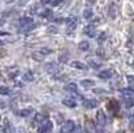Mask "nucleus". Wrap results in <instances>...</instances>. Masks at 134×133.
<instances>
[{
    "label": "nucleus",
    "mask_w": 134,
    "mask_h": 133,
    "mask_svg": "<svg viewBox=\"0 0 134 133\" xmlns=\"http://www.w3.org/2000/svg\"><path fill=\"white\" fill-rule=\"evenodd\" d=\"M19 24H20L21 31H31V30H34V27H35L32 18H28V16L21 18V19L19 20Z\"/></svg>",
    "instance_id": "1"
},
{
    "label": "nucleus",
    "mask_w": 134,
    "mask_h": 133,
    "mask_svg": "<svg viewBox=\"0 0 134 133\" xmlns=\"http://www.w3.org/2000/svg\"><path fill=\"white\" fill-rule=\"evenodd\" d=\"M51 52H52V51H51L50 49H40V50H36V51L32 52V58L35 59V61L42 62V61H44V58H46L47 55H50Z\"/></svg>",
    "instance_id": "2"
},
{
    "label": "nucleus",
    "mask_w": 134,
    "mask_h": 133,
    "mask_svg": "<svg viewBox=\"0 0 134 133\" xmlns=\"http://www.w3.org/2000/svg\"><path fill=\"white\" fill-rule=\"evenodd\" d=\"M97 125L100 128V129H103L105 125H106V114L103 110H98L97 112Z\"/></svg>",
    "instance_id": "3"
},
{
    "label": "nucleus",
    "mask_w": 134,
    "mask_h": 133,
    "mask_svg": "<svg viewBox=\"0 0 134 133\" xmlns=\"http://www.w3.org/2000/svg\"><path fill=\"white\" fill-rule=\"evenodd\" d=\"M74 129H75V123L71 121V120H69V121H66V123L62 125L60 133H72Z\"/></svg>",
    "instance_id": "4"
},
{
    "label": "nucleus",
    "mask_w": 134,
    "mask_h": 133,
    "mask_svg": "<svg viewBox=\"0 0 134 133\" xmlns=\"http://www.w3.org/2000/svg\"><path fill=\"white\" fill-rule=\"evenodd\" d=\"M52 126H54L52 123H51L50 120H47V121H44L42 125L38 126V132H39V133H51Z\"/></svg>",
    "instance_id": "5"
},
{
    "label": "nucleus",
    "mask_w": 134,
    "mask_h": 133,
    "mask_svg": "<svg viewBox=\"0 0 134 133\" xmlns=\"http://www.w3.org/2000/svg\"><path fill=\"white\" fill-rule=\"evenodd\" d=\"M47 120H48V117H47L46 114L36 113L35 117H34V120H32V124H34V125H36V126H39V125H42L44 121H47Z\"/></svg>",
    "instance_id": "6"
},
{
    "label": "nucleus",
    "mask_w": 134,
    "mask_h": 133,
    "mask_svg": "<svg viewBox=\"0 0 134 133\" xmlns=\"http://www.w3.org/2000/svg\"><path fill=\"white\" fill-rule=\"evenodd\" d=\"M16 128L9 123V120L8 118H4L3 121V133H15Z\"/></svg>",
    "instance_id": "7"
},
{
    "label": "nucleus",
    "mask_w": 134,
    "mask_h": 133,
    "mask_svg": "<svg viewBox=\"0 0 134 133\" xmlns=\"http://www.w3.org/2000/svg\"><path fill=\"white\" fill-rule=\"evenodd\" d=\"M76 26H78V20H76V18L70 16V18H67V19H66V27H67V30L74 31V30L76 28Z\"/></svg>",
    "instance_id": "8"
},
{
    "label": "nucleus",
    "mask_w": 134,
    "mask_h": 133,
    "mask_svg": "<svg viewBox=\"0 0 134 133\" xmlns=\"http://www.w3.org/2000/svg\"><path fill=\"white\" fill-rule=\"evenodd\" d=\"M82 104H83V106L87 108V109H95V108H98V105H99L97 99H86V98L82 99Z\"/></svg>",
    "instance_id": "9"
},
{
    "label": "nucleus",
    "mask_w": 134,
    "mask_h": 133,
    "mask_svg": "<svg viewBox=\"0 0 134 133\" xmlns=\"http://www.w3.org/2000/svg\"><path fill=\"white\" fill-rule=\"evenodd\" d=\"M121 95L125 97V98H133L134 97V89L133 87H124L119 90Z\"/></svg>",
    "instance_id": "10"
},
{
    "label": "nucleus",
    "mask_w": 134,
    "mask_h": 133,
    "mask_svg": "<svg viewBox=\"0 0 134 133\" xmlns=\"http://www.w3.org/2000/svg\"><path fill=\"white\" fill-rule=\"evenodd\" d=\"M107 108H109L110 112H113L114 114H117L118 109H119V104H118V101H115V99H111V101L109 102V105H107Z\"/></svg>",
    "instance_id": "11"
},
{
    "label": "nucleus",
    "mask_w": 134,
    "mask_h": 133,
    "mask_svg": "<svg viewBox=\"0 0 134 133\" xmlns=\"http://www.w3.org/2000/svg\"><path fill=\"white\" fill-rule=\"evenodd\" d=\"M98 77H99V78H102V79H109V78L113 77V70H110V69L102 70V71L98 73Z\"/></svg>",
    "instance_id": "12"
},
{
    "label": "nucleus",
    "mask_w": 134,
    "mask_h": 133,
    "mask_svg": "<svg viewBox=\"0 0 134 133\" xmlns=\"http://www.w3.org/2000/svg\"><path fill=\"white\" fill-rule=\"evenodd\" d=\"M83 32H85V35L93 38V36H95V27H94L93 24H88V26H86V27H85Z\"/></svg>",
    "instance_id": "13"
},
{
    "label": "nucleus",
    "mask_w": 134,
    "mask_h": 133,
    "mask_svg": "<svg viewBox=\"0 0 134 133\" xmlns=\"http://www.w3.org/2000/svg\"><path fill=\"white\" fill-rule=\"evenodd\" d=\"M64 90H66L67 93H76L78 86H76V83H74V82L66 83V85H64Z\"/></svg>",
    "instance_id": "14"
},
{
    "label": "nucleus",
    "mask_w": 134,
    "mask_h": 133,
    "mask_svg": "<svg viewBox=\"0 0 134 133\" xmlns=\"http://www.w3.org/2000/svg\"><path fill=\"white\" fill-rule=\"evenodd\" d=\"M23 81L24 82H32L34 79H35V74H34L32 71H24V74H23Z\"/></svg>",
    "instance_id": "15"
},
{
    "label": "nucleus",
    "mask_w": 134,
    "mask_h": 133,
    "mask_svg": "<svg viewBox=\"0 0 134 133\" xmlns=\"http://www.w3.org/2000/svg\"><path fill=\"white\" fill-rule=\"evenodd\" d=\"M81 86L85 87V89H90V87H94L95 86V82L93 79H82L81 81Z\"/></svg>",
    "instance_id": "16"
},
{
    "label": "nucleus",
    "mask_w": 134,
    "mask_h": 133,
    "mask_svg": "<svg viewBox=\"0 0 134 133\" xmlns=\"http://www.w3.org/2000/svg\"><path fill=\"white\" fill-rule=\"evenodd\" d=\"M71 66L74 69H78V70H86L88 66L87 65H85V63H82V62H78V61H74V62H71Z\"/></svg>",
    "instance_id": "17"
},
{
    "label": "nucleus",
    "mask_w": 134,
    "mask_h": 133,
    "mask_svg": "<svg viewBox=\"0 0 134 133\" xmlns=\"http://www.w3.org/2000/svg\"><path fill=\"white\" fill-rule=\"evenodd\" d=\"M32 113H34V110H32L31 108H26V109L19 110V112H18V116H20V117H28V116L32 114Z\"/></svg>",
    "instance_id": "18"
},
{
    "label": "nucleus",
    "mask_w": 134,
    "mask_h": 133,
    "mask_svg": "<svg viewBox=\"0 0 134 133\" xmlns=\"http://www.w3.org/2000/svg\"><path fill=\"white\" fill-rule=\"evenodd\" d=\"M39 15H40V18H43V19H51V18H52V11H51L50 8H46V9H43Z\"/></svg>",
    "instance_id": "19"
},
{
    "label": "nucleus",
    "mask_w": 134,
    "mask_h": 133,
    "mask_svg": "<svg viewBox=\"0 0 134 133\" xmlns=\"http://www.w3.org/2000/svg\"><path fill=\"white\" fill-rule=\"evenodd\" d=\"M62 104L64 106H67V108H75L76 106V102L74 101V99H71V98H64L62 101Z\"/></svg>",
    "instance_id": "20"
},
{
    "label": "nucleus",
    "mask_w": 134,
    "mask_h": 133,
    "mask_svg": "<svg viewBox=\"0 0 134 133\" xmlns=\"http://www.w3.org/2000/svg\"><path fill=\"white\" fill-rule=\"evenodd\" d=\"M78 49H79L81 51H88V49H90V43H88L87 40H82L79 44H78Z\"/></svg>",
    "instance_id": "21"
},
{
    "label": "nucleus",
    "mask_w": 134,
    "mask_h": 133,
    "mask_svg": "<svg viewBox=\"0 0 134 133\" xmlns=\"http://www.w3.org/2000/svg\"><path fill=\"white\" fill-rule=\"evenodd\" d=\"M87 66H88V67H93V69H99L100 62H99V61H95V59H88Z\"/></svg>",
    "instance_id": "22"
},
{
    "label": "nucleus",
    "mask_w": 134,
    "mask_h": 133,
    "mask_svg": "<svg viewBox=\"0 0 134 133\" xmlns=\"http://www.w3.org/2000/svg\"><path fill=\"white\" fill-rule=\"evenodd\" d=\"M47 70H48V73H58L59 71V67L57 66V63H52V65H48L47 66Z\"/></svg>",
    "instance_id": "23"
},
{
    "label": "nucleus",
    "mask_w": 134,
    "mask_h": 133,
    "mask_svg": "<svg viewBox=\"0 0 134 133\" xmlns=\"http://www.w3.org/2000/svg\"><path fill=\"white\" fill-rule=\"evenodd\" d=\"M83 18H85V19H91V18H93V11H91V8H86V9L83 11Z\"/></svg>",
    "instance_id": "24"
},
{
    "label": "nucleus",
    "mask_w": 134,
    "mask_h": 133,
    "mask_svg": "<svg viewBox=\"0 0 134 133\" xmlns=\"http://www.w3.org/2000/svg\"><path fill=\"white\" fill-rule=\"evenodd\" d=\"M86 130L90 132V133H94V132H95V129H94V126H93V123H91L90 120L86 121Z\"/></svg>",
    "instance_id": "25"
},
{
    "label": "nucleus",
    "mask_w": 134,
    "mask_h": 133,
    "mask_svg": "<svg viewBox=\"0 0 134 133\" xmlns=\"http://www.w3.org/2000/svg\"><path fill=\"white\" fill-rule=\"evenodd\" d=\"M134 106V98H126L125 99V108H133Z\"/></svg>",
    "instance_id": "26"
},
{
    "label": "nucleus",
    "mask_w": 134,
    "mask_h": 133,
    "mask_svg": "<svg viewBox=\"0 0 134 133\" xmlns=\"http://www.w3.org/2000/svg\"><path fill=\"white\" fill-rule=\"evenodd\" d=\"M0 94H3V95L9 94V89L7 86H0Z\"/></svg>",
    "instance_id": "27"
},
{
    "label": "nucleus",
    "mask_w": 134,
    "mask_h": 133,
    "mask_svg": "<svg viewBox=\"0 0 134 133\" xmlns=\"http://www.w3.org/2000/svg\"><path fill=\"white\" fill-rule=\"evenodd\" d=\"M109 9H111V11H113V14H111V18H113V19H115V18H117V7H115L114 4H111Z\"/></svg>",
    "instance_id": "28"
},
{
    "label": "nucleus",
    "mask_w": 134,
    "mask_h": 133,
    "mask_svg": "<svg viewBox=\"0 0 134 133\" xmlns=\"http://www.w3.org/2000/svg\"><path fill=\"white\" fill-rule=\"evenodd\" d=\"M126 79H127L130 83H133V85H134V75H127V77H126Z\"/></svg>",
    "instance_id": "29"
},
{
    "label": "nucleus",
    "mask_w": 134,
    "mask_h": 133,
    "mask_svg": "<svg viewBox=\"0 0 134 133\" xmlns=\"http://www.w3.org/2000/svg\"><path fill=\"white\" fill-rule=\"evenodd\" d=\"M62 2H63V0H52V3H51V4L57 7V6H59V4H60Z\"/></svg>",
    "instance_id": "30"
},
{
    "label": "nucleus",
    "mask_w": 134,
    "mask_h": 133,
    "mask_svg": "<svg viewBox=\"0 0 134 133\" xmlns=\"http://www.w3.org/2000/svg\"><path fill=\"white\" fill-rule=\"evenodd\" d=\"M129 121H130V128H134V114L130 116V120Z\"/></svg>",
    "instance_id": "31"
},
{
    "label": "nucleus",
    "mask_w": 134,
    "mask_h": 133,
    "mask_svg": "<svg viewBox=\"0 0 134 133\" xmlns=\"http://www.w3.org/2000/svg\"><path fill=\"white\" fill-rule=\"evenodd\" d=\"M105 38H106V34H105V32H102V34H100V36L98 38V40H99V42H103Z\"/></svg>",
    "instance_id": "32"
},
{
    "label": "nucleus",
    "mask_w": 134,
    "mask_h": 133,
    "mask_svg": "<svg viewBox=\"0 0 134 133\" xmlns=\"http://www.w3.org/2000/svg\"><path fill=\"white\" fill-rule=\"evenodd\" d=\"M8 40H3V39H0V46H4V44H7Z\"/></svg>",
    "instance_id": "33"
},
{
    "label": "nucleus",
    "mask_w": 134,
    "mask_h": 133,
    "mask_svg": "<svg viewBox=\"0 0 134 133\" xmlns=\"http://www.w3.org/2000/svg\"><path fill=\"white\" fill-rule=\"evenodd\" d=\"M15 133H24V129H21V128H18L15 130Z\"/></svg>",
    "instance_id": "34"
},
{
    "label": "nucleus",
    "mask_w": 134,
    "mask_h": 133,
    "mask_svg": "<svg viewBox=\"0 0 134 133\" xmlns=\"http://www.w3.org/2000/svg\"><path fill=\"white\" fill-rule=\"evenodd\" d=\"M7 35H9L8 32H4V31H0V36H7Z\"/></svg>",
    "instance_id": "35"
},
{
    "label": "nucleus",
    "mask_w": 134,
    "mask_h": 133,
    "mask_svg": "<svg viewBox=\"0 0 134 133\" xmlns=\"http://www.w3.org/2000/svg\"><path fill=\"white\" fill-rule=\"evenodd\" d=\"M42 3H50V0H42Z\"/></svg>",
    "instance_id": "36"
},
{
    "label": "nucleus",
    "mask_w": 134,
    "mask_h": 133,
    "mask_svg": "<svg viewBox=\"0 0 134 133\" xmlns=\"http://www.w3.org/2000/svg\"><path fill=\"white\" fill-rule=\"evenodd\" d=\"M118 133H124V132H118Z\"/></svg>",
    "instance_id": "37"
}]
</instances>
